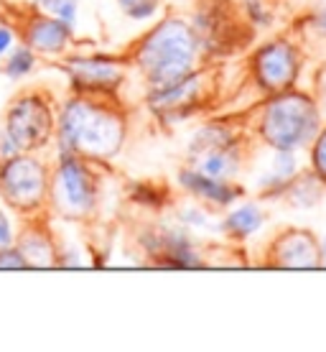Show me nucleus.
Segmentation results:
<instances>
[{"instance_id":"f257e3e1","label":"nucleus","mask_w":326,"mask_h":352,"mask_svg":"<svg viewBox=\"0 0 326 352\" xmlns=\"http://www.w3.org/2000/svg\"><path fill=\"white\" fill-rule=\"evenodd\" d=\"M59 153H74L87 161L117 156L125 143V118L107 97L74 95L56 115L54 131Z\"/></svg>"},{"instance_id":"f03ea898","label":"nucleus","mask_w":326,"mask_h":352,"mask_svg":"<svg viewBox=\"0 0 326 352\" xmlns=\"http://www.w3.org/2000/svg\"><path fill=\"white\" fill-rule=\"evenodd\" d=\"M199 38L184 21H166L150 31L135 52V64L150 82V89L166 87L194 74Z\"/></svg>"},{"instance_id":"7ed1b4c3","label":"nucleus","mask_w":326,"mask_h":352,"mask_svg":"<svg viewBox=\"0 0 326 352\" xmlns=\"http://www.w3.org/2000/svg\"><path fill=\"white\" fill-rule=\"evenodd\" d=\"M49 176L51 168L36 153L18 151L0 161V199L21 220L49 212Z\"/></svg>"},{"instance_id":"20e7f679","label":"nucleus","mask_w":326,"mask_h":352,"mask_svg":"<svg viewBox=\"0 0 326 352\" xmlns=\"http://www.w3.org/2000/svg\"><path fill=\"white\" fill-rule=\"evenodd\" d=\"M97 176L87 159L74 153H59L56 168L49 176V212L64 220H87L97 210Z\"/></svg>"},{"instance_id":"39448f33","label":"nucleus","mask_w":326,"mask_h":352,"mask_svg":"<svg viewBox=\"0 0 326 352\" xmlns=\"http://www.w3.org/2000/svg\"><path fill=\"white\" fill-rule=\"evenodd\" d=\"M265 143L275 151H296L311 143L318 133L316 105L299 92H278L270 105L265 107L260 123Z\"/></svg>"},{"instance_id":"423d86ee","label":"nucleus","mask_w":326,"mask_h":352,"mask_svg":"<svg viewBox=\"0 0 326 352\" xmlns=\"http://www.w3.org/2000/svg\"><path fill=\"white\" fill-rule=\"evenodd\" d=\"M3 131L18 151L38 153L44 151L56 131V110L54 97L46 89H21L10 97L5 110Z\"/></svg>"},{"instance_id":"0eeeda50","label":"nucleus","mask_w":326,"mask_h":352,"mask_svg":"<svg viewBox=\"0 0 326 352\" xmlns=\"http://www.w3.org/2000/svg\"><path fill=\"white\" fill-rule=\"evenodd\" d=\"M5 16H8L5 23L13 28L16 38H21V44L28 46L31 52L41 56H62L69 49L74 28L38 10L36 6H26V8L10 6L5 8Z\"/></svg>"},{"instance_id":"6e6552de","label":"nucleus","mask_w":326,"mask_h":352,"mask_svg":"<svg viewBox=\"0 0 326 352\" xmlns=\"http://www.w3.org/2000/svg\"><path fill=\"white\" fill-rule=\"evenodd\" d=\"M67 72L74 95L110 97L125 80V69L120 62L110 56H69L59 64Z\"/></svg>"},{"instance_id":"1a4fd4ad","label":"nucleus","mask_w":326,"mask_h":352,"mask_svg":"<svg viewBox=\"0 0 326 352\" xmlns=\"http://www.w3.org/2000/svg\"><path fill=\"white\" fill-rule=\"evenodd\" d=\"M191 161L196 164L194 168L199 174L227 182L240 166V151L235 135L217 125L199 131L191 143Z\"/></svg>"},{"instance_id":"9d476101","label":"nucleus","mask_w":326,"mask_h":352,"mask_svg":"<svg viewBox=\"0 0 326 352\" xmlns=\"http://www.w3.org/2000/svg\"><path fill=\"white\" fill-rule=\"evenodd\" d=\"M299 74V54L291 44L275 41L260 49L255 56L257 85L268 92H286L293 87Z\"/></svg>"},{"instance_id":"9b49d317","label":"nucleus","mask_w":326,"mask_h":352,"mask_svg":"<svg viewBox=\"0 0 326 352\" xmlns=\"http://www.w3.org/2000/svg\"><path fill=\"white\" fill-rule=\"evenodd\" d=\"M49 212L26 217L21 232H16V243L13 245L21 250V256L26 258L28 268H56L59 263V248L54 243V235L49 230Z\"/></svg>"},{"instance_id":"f8f14e48","label":"nucleus","mask_w":326,"mask_h":352,"mask_svg":"<svg viewBox=\"0 0 326 352\" xmlns=\"http://www.w3.org/2000/svg\"><path fill=\"white\" fill-rule=\"evenodd\" d=\"M275 265L281 268H318L321 265V250L316 238L306 230L283 232L273 248Z\"/></svg>"},{"instance_id":"ddd939ff","label":"nucleus","mask_w":326,"mask_h":352,"mask_svg":"<svg viewBox=\"0 0 326 352\" xmlns=\"http://www.w3.org/2000/svg\"><path fill=\"white\" fill-rule=\"evenodd\" d=\"M178 182L184 184V189L196 194L199 199H207V202L220 204V207L235 202V197H237V192H235L227 182L212 179V176H204V174H199L196 168H184V171L178 174Z\"/></svg>"},{"instance_id":"4468645a","label":"nucleus","mask_w":326,"mask_h":352,"mask_svg":"<svg viewBox=\"0 0 326 352\" xmlns=\"http://www.w3.org/2000/svg\"><path fill=\"white\" fill-rule=\"evenodd\" d=\"M263 220L265 214L257 204H245V207H240V210L229 214L224 225H222V230H227L232 238H250L255 230H260Z\"/></svg>"},{"instance_id":"2eb2a0df","label":"nucleus","mask_w":326,"mask_h":352,"mask_svg":"<svg viewBox=\"0 0 326 352\" xmlns=\"http://www.w3.org/2000/svg\"><path fill=\"white\" fill-rule=\"evenodd\" d=\"M36 59H38V54L31 52L28 46H16L8 59H5V64H3V74L10 77V80H23L36 69Z\"/></svg>"},{"instance_id":"dca6fc26","label":"nucleus","mask_w":326,"mask_h":352,"mask_svg":"<svg viewBox=\"0 0 326 352\" xmlns=\"http://www.w3.org/2000/svg\"><path fill=\"white\" fill-rule=\"evenodd\" d=\"M34 6L71 28L77 23V0H34Z\"/></svg>"},{"instance_id":"f3484780","label":"nucleus","mask_w":326,"mask_h":352,"mask_svg":"<svg viewBox=\"0 0 326 352\" xmlns=\"http://www.w3.org/2000/svg\"><path fill=\"white\" fill-rule=\"evenodd\" d=\"M117 6L125 16L135 18V21H145L159 10V0H117Z\"/></svg>"},{"instance_id":"a211bd4d","label":"nucleus","mask_w":326,"mask_h":352,"mask_svg":"<svg viewBox=\"0 0 326 352\" xmlns=\"http://www.w3.org/2000/svg\"><path fill=\"white\" fill-rule=\"evenodd\" d=\"M314 171L321 182H326V131L316 135V146H314Z\"/></svg>"},{"instance_id":"6ab92c4d","label":"nucleus","mask_w":326,"mask_h":352,"mask_svg":"<svg viewBox=\"0 0 326 352\" xmlns=\"http://www.w3.org/2000/svg\"><path fill=\"white\" fill-rule=\"evenodd\" d=\"M0 268H16V271H26L28 263L26 258L21 256V250L16 245L5 248V250H0Z\"/></svg>"},{"instance_id":"aec40b11","label":"nucleus","mask_w":326,"mask_h":352,"mask_svg":"<svg viewBox=\"0 0 326 352\" xmlns=\"http://www.w3.org/2000/svg\"><path fill=\"white\" fill-rule=\"evenodd\" d=\"M16 243V230L10 225V217L5 212L0 210V250H5Z\"/></svg>"},{"instance_id":"412c9836","label":"nucleus","mask_w":326,"mask_h":352,"mask_svg":"<svg viewBox=\"0 0 326 352\" xmlns=\"http://www.w3.org/2000/svg\"><path fill=\"white\" fill-rule=\"evenodd\" d=\"M13 41H16V34H13V28H10L8 23H0V56L10 52Z\"/></svg>"},{"instance_id":"4be33fe9","label":"nucleus","mask_w":326,"mask_h":352,"mask_svg":"<svg viewBox=\"0 0 326 352\" xmlns=\"http://www.w3.org/2000/svg\"><path fill=\"white\" fill-rule=\"evenodd\" d=\"M316 26H318V31H321V34H326V10L316 16Z\"/></svg>"},{"instance_id":"5701e85b","label":"nucleus","mask_w":326,"mask_h":352,"mask_svg":"<svg viewBox=\"0 0 326 352\" xmlns=\"http://www.w3.org/2000/svg\"><path fill=\"white\" fill-rule=\"evenodd\" d=\"M321 265H326V243H324V250H321Z\"/></svg>"}]
</instances>
